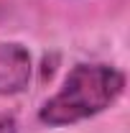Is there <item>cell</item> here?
I'll use <instances>...</instances> for the list:
<instances>
[{
    "label": "cell",
    "instance_id": "1",
    "mask_svg": "<svg viewBox=\"0 0 130 133\" xmlns=\"http://www.w3.org/2000/svg\"><path fill=\"white\" fill-rule=\"evenodd\" d=\"M122 90H125V74L117 66L77 64L64 77L61 90L41 105L38 120L49 128L74 125L115 105Z\"/></svg>",
    "mask_w": 130,
    "mask_h": 133
},
{
    "label": "cell",
    "instance_id": "2",
    "mask_svg": "<svg viewBox=\"0 0 130 133\" xmlns=\"http://www.w3.org/2000/svg\"><path fill=\"white\" fill-rule=\"evenodd\" d=\"M33 74L31 54L23 44L0 41V95L23 92Z\"/></svg>",
    "mask_w": 130,
    "mask_h": 133
},
{
    "label": "cell",
    "instance_id": "3",
    "mask_svg": "<svg viewBox=\"0 0 130 133\" xmlns=\"http://www.w3.org/2000/svg\"><path fill=\"white\" fill-rule=\"evenodd\" d=\"M0 133H18V123L13 115H0Z\"/></svg>",
    "mask_w": 130,
    "mask_h": 133
}]
</instances>
